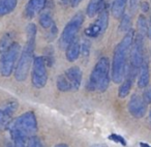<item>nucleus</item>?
Here are the masks:
<instances>
[{"mask_svg": "<svg viewBox=\"0 0 151 147\" xmlns=\"http://www.w3.org/2000/svg\"><path fill=\"white\" fill-rule=\"evenodd\" d=\"M27 40L26 45L20 55L18 64L15 68V78L19 82H23L27 79L29 75L31 65H33V54L35 49V38H36V26L35 24H28L27 29Z\"/></svg>", "mask_w": 151, "mask_h": 147, "instance_id": "nucleus-1", "label": "nucleus"}, {"mask_svg": "<svg viewBox=\"0 0 151 147\" xmlns=\"http://www.w3.org/2000/svg\"><path fill=\"white\" fill-rule=\"evenodd\" d=\"M134 37V31L130 29L114 50L113 62H112V80L116 84L123 82V79L125 78L126 68H127L126 65L127 54L132 48Z\"/></svg>", "mask_w": 151, "mask_h": 147, "instance_id": "nucleus-2", "label": "nucleus"}, {"mask_svg": "<svg viewBox=\"0 0 151 147\" xmlns=\"http://www.w3.org/2000/svg\"><path fill=\"white\" fill-rule=\"evenodd\" d=\"M12 139H23L27 141L35 137L37 132V120L35 114L32 111H28L12 120L7 126Z\"/></svg>", "mask_w": 151, "mask_h": 147, "instance_id": "nucleus-3", "label": "nucleus"}, {"mask_svg": "<svg viewBox=\"0 0 151 147\" xmlns=\"http://www.w3.org/2000/svg\"><path fill=\"white\" fill-rule=\"evenodd\" d=\"M110 84V61L107 57H101L93 67L87 83L89 91L104 92Z\"/></svg>", "mask_w": 151, "mask_h": 147, "instance_id": "nucleus-4", "label": "nucleus"}, {"mask_svg": "<svg viewBox=\"0 0 151 147\" xmlns=\"http://www.w3.org/2000/svg\"><path fill=\"white\" fill-rule=\"evenodd\" d=\"M84 14L80 12V13L76 14L66 24L60 38H59V46L62 50L67 49V47L77 38V34L79 33L80 28L84 23Z\"/></svg>", "mask_w": 151, "mask_h": 147, "instance_id": "nucleus-5", "label": "nucleus"}, {"mask_svg": "<svg viewBox=\"0 0 151 147\" xmlns=\"http://www.w3.org/2000/svg\"><path fill=\"white\" fill-rule=\"evenodd\" d=\"M21 47L18 43H13L7 50L2 52L0 57V75L3 77H9L15 71V64L20 55Z\"/></svg>", "mask_w": 151, "mask_h": 147, "instance_id": "nucleus-6", "label": "nucleus"}, {"mask_svg": "<svg viewBox=\"0 0 151 147\" xmlns=\"http://www.w3.org/2000/svg\"><path fill=\"white\" fill-rule=\"evenodd\" d=\"M48 82V71L44 57L37 56L34 58L31 73V83L35 88L42 89Z\"/></svg>", "mask_w": 151, "mask_h": 147, "instance_id": "nucleus-7", "label": "nucleus"}, {"mask_svg": "<svg viewBox=\"0 0 151 147\" xmlns=\"http://www.w3.org/2000/svg\"><path fill=\"white\" fill-rule=\"evenodd\" d=\"M144 62L143 58V36L138 34L134 38L132 48H130V61L128 67L139 71V68Z\"/></svg>", "mask_w": 151, "mask_h": 147, "instance_id": "nucleus-8", "label": "nucleus"}, {"mask_svg": "<svg viewBox=\"0 0 151 147\" xmlns=\"http://www.w3.org/2000/svg\"><path fill=\"white\" fill-rule=\"evenodd\" d=\"M128 111L134 118H143L147 112V104L142 97L134 93L128 102Z\"/></svg>", "mask_w": 151, "mask_h": 147, "instance_id": "nucleus-9", "label": "nucleus"}, {"mask_svg": "<svg viewBox=\"0 0 151 147\" xmlns=\"http://www.w3.org/2000/svg\"><path fill=\"white\" fill-rule=\"evenodd\" d=\"M18 109V102L9 101L6 102L0 108V130L7 128L12 122V117L16 110Z\"/></svg>", "mask_w": 151, "mask_h": 147, "instance_id": "nucleus-10", "label": "nucleus"}, {"mask_svg": "<svg viewBox=\"0 0 151 147\" xmlns=\"http://www.w3.org/2000/svg\"><path fill=\"white\" fill-rule=\"evenodd\" d=\"M69 85H70L71 91H77L81 86L82 83L83 74L79 66H71L64 73Z\"/></svg>", "mask_w": 151, "mask_h": 147, "instance_id": "nucleus-11", "label": "nucleus"}, {"mask_svg": "<svg viewBox=\"0 0 151 147\" xmlns=\"http://www.w3.org/2000/svg\"><path fill=\"white\" fill-rule=\"evenodd\" d=\"M46 4L47 0H29L25 9V14L27 18L32 19L33 17H35V15H37L45 9Z\"/></svg>", "mask_w": 151, "mask_h": 147, "instance_id": "nucleus-12", "label": "nucleus"}, {"mask_svg": "<svg viewBox=\"0 0 151 147\" xmlns=\"http://www.w3.org/2000/svg\"><path fill=\"white\" fill-rule=\"evenodd\" d=\"M150 81V71H149L148 63L146 61L142 63L139 68V78H138V86L140 88H145L148 86Z\"/></svg>", "mask_w": 151, "mask_h": 147, "instance_id": "nucleus-13", "label": "nucleus"}, {"mask_svg": "<svg viewBox=\"0 0 151 147\" xmlns=\"http://www.w3.org/2000/svg\"><path fill=\"white\" fill-rule=\"evenodd\" d=\"M66 59L69 62H73L79 58L81 54V43L78 38H76L66 49Z\"/></svg>", "mask_w": 151, "mask_h": 147, "instance_id": "nucleus-14", "label": "nucleus"}, {"mask_svg": "<svg viewBox=\"0 0 151 147\" xmlns=\"http://www.w3.org/2000/svg\"><path fill=\"white\" fill-rule=\"evenodd\" d=\"M106 9V0H90L87 5L86 14L88 17L92 18Z\"/></svg>", "mask_w": 151, "mask_h": 147, "instance_id": "nucleus-15", "label": "nucleus"}, {"mask_svg": "<svg viewBox=\"0 0 151 147\" xmlns=\"http://www.w3.org/2000/svg\"><path fill=\"white\" fill-rule=\"evenodd\" d=\"M126 2H127V0H114L111 12L115 19H120V18L123 17Z\"/></svg>", "mask_w": 151, "mask_h": 147, "instance_id": "nucleus-16", "label": "nucleus"}, {"mask_svg": "<svg viewBox=\"0 0 151 147\" xmlns=\"http://www.w3.org/2000/svg\"><path fill=\"white\" fill-rule=\"evenodd\" d=\"M18 0H0V17L11 14L17 6Z\"/></svg>", "mask_w": 151, "mask_h": 147, "instance_id": "nucleus-17", "label": "nucleus"}, {"mask_svg": "<svg viewBox=\"0 0 151 147\" xmlns=\"http://www.w3.org/2000/svg\"><path fill=\"white\" fill-rule=\"evenodd\" d=\"M94 23L99 27L101 33V34L105 33V31L108 28V25H109V12H108L107 9H105L104 11H101L99 13V18H97V20Z\"/></svg>", "mask_w": 151, "mask_h": 147, "instance_id": "nucleus-18", "label": "nucleus"}, {"mask_svg": "<svg viewBox=\"0 0 151 147\" xmlns=\"http://www.w3.org/2000/svg\"><path fill=\"white\" fill-rule=\"evenodd\" d=\"M132 83H134V80L130 78H127L125 77L124 78V81L121 83L120 85L119 89H118V97L120 99H124L126 97L130 92V89H132Z\"/></svg>", "mask_w": 151, "mask_h": 147, "instance_id": "nucleus-19", "label": "nucleus"}, {"mask_svg": "<svg viewBox=\"0 0 151 147\" xmlns=\"http://www.w3.org/2000/svg\"><path fill=\"white\" fill-rule=\"evenodd\" d=\"M56 85H57V88H58L60 91H62V92H66V91H71L70 85H69L68 81H67V79H66V77H65L64 74L60 75V76H59L58 78H57Z\"/></svg>", "mask_w": 151, "mask_h": 147, "instance_id": "nucleus-20", "label": "nucleus"}, {"mask_svg": "<svg viewBox=\"0 0 151 147\" xmlns=\"http://www.w3.org/2000/svg\"><path fill=\"white\" fill-rule=\"evenodd\" d=\"M40 24L45 29H50L52 25L54 24L52 19V16L50 13H42L40 17Z\"/></svg>", "mask_w": 151, "mask_h": 147, "instance_id": "nucleus-21", "label": "nucleus"}, {"mask_svg": "<svg viewBox=\"0 0 151 147\" xmlns=\"http://www.w3.org/2000/svg\"><path fill=\"white\" fill-rule=\"evenodd\" d=\"M138 28H139V34L144 36L148 32V23L146 21V18L144 16H140L138 19Z\"/></svg>", "mask_w": 151, "mask_h": 147, "instance_id": "nucleus-22", "label": "nucleus"}, {"mask_svg": "<svg viewBox=\"0 0 151 147\" xmlns=\"http://www.w3.org/2000/svg\"><path fill=\"white\" fill-rule=\"evenodd\" d=\"M84 32L87 36H89V37H96V36H99V35H101V29H99V27L95 23H93L92 25L87 27Z\"/></svg>", "mask_w": 151, "mask_h": 147, "instance_id": "nucleus-23", "label": "nucleus"}, {"mask_svg": "<svg viewBox=\"0 0 151 147\" xmlns=\"http://www.w3.org/2000/svg\"><path fill=\"white\" fill-rule=\"evenodd\" d=\"M45 62L48 66H52L54 63V51H53L52 47H48L45 50V55H44Z\"/></svg>", "mask_w": 151, "mask_h": 147, "instance_id": "nucleus-24", "label": "nucleus"}, {"mask_svg": "<svg viewBox=\"0 0 151 147\" xmlns=\"http://www.w3.org/2000/svg\"><path fill=\"white\" fill-rule=\"evenodd\" d=\"M120 31H129L130 30V17L128 15H123L119 26Z\"/></svg>", "mask_w": 151, "mask_h": 147, "instance_id": "nucleus-25", "label": "nucleus"}, {"mask_svg": "<svg viewBox=\"0 0 151 147\" xmlns=\"http://www.w3.org/2000/svg\"><path fill=\"white\" fill-rule=\"evenodd\" d=\"M12 44H13L12 43V36L9 34H5L1 40V43H0V49L2 52H4L5 50H7L12 46Z\"/></svg>", "mask_w": 151, "mask_h": 147, "instance_id": "nucleus-26", "label": "nucleus"}, {"mask_svg": "<svg viewBox=\"0 0 151 147\" xmlns=\"http://www.w3.org/2000/svg\"><path fill=\"white\" fill-rule=\"evenodd\" d=\"M90 53V43L88 40H83L81 45V54L82 56L87 57Z\"/></svg>", "mask_w": 151, "mask_h": 147, "instance_id": "nucleus-27", "label": "nucleus"}, {"mask_svg": "<svg viewBox=\"0 0 151 147\" xmlns=\"http://www.w3.org/2000/svg\"><path fill=\"white\" fill-rule=\"evenodd\" d=\"M109 139L112 141H114V142H116V143H119V144H121L122 146H126V141L124 140L123 137L120 136V135L112 134V135H110Z\"/></svg>", "mask_w": 151, "mask_h": 147, "instance_id": "nucleus-28", "label": "nucleus"}, {"mask_svg": "<svg viewBox=\"0 0 151 147\" xmlns=\"http://www.w3.org/2000/svg\"><path fill=\"white\" fill-rule=\"evenodd\" d=\"M27 147H44L42 141L37 138V137H33L28 141Z\"/></svg>", "mask_w": 151, "mask_h": 147, "instance_id": "nucleus-29", "label": "nucleus"}, {"mask_svg": "<svg viewBox=\"0 0 151 147\" xmlns=\"http://www.w3.org/2000/svg\"><path fill=\"white\" fill-rule=\"evenodd\" d=\"M57 31H58V29H57L56 25H55V23L52 25V27L49 29V34H48V40H53L55 37H56L57 35Z\"/></svg>", "mask_w": 151, "mask_h": 147, "instance_id": "nucleus-30", "label": "nucleus"}, {"mask_svg": "<svg viewBox=\"0 0 151 147\" xmlns=\"http://www.w3.org/2000/svg\"><path fill=\"white\" fill-rule=\"evenodd\" d=\"M140 2L141 0H129V9L132 13H136L140 6Z\"/></svg>", "mask_w": 151, "mask_h": 147, "instance_id": "nucleus-31", "label": "nucleus"}, {"mask_svg": "<svg viewBox=\"0 0 151 147\" xmlns=\"http://www.w3.org/2000/svg\"><path fill=\"white\" fill-rule=\"evenodd\" d=\"M13 147H26V141L23 139H13Z\"/></svg>", "mask_w": 151, "mask_h": 147, "instance_id": "nucleus-32", "label": "nucleus"}, {"mask_svg": "<svg viewBox=\"0 0 151 147\" xmlns=\"http://www.w3.org/2000/svg\"><path fill=\"white\" fill-rule=\"evenodd\" d=\"M142 97L147 105H148V104H151V89H147V90L143 93Z\"/></svg>", "mask_w": 151, "mask_h": 147, "instance_id": "nucleus-33", "label": "nucleus"}, {"mask_svg": "<svg viewBox=\"0 0 151 147\" xmlns=\"http://www.w3.org/2000/svg\"><path fill=\"white\" fill-rule=\"evenodd\" d=\"M148 9H149L148 3H147V2H143L142 3V11L143 12H147V11H148Z\"/></svg>", "mask_w": 151, "mask_h": 147, "instance_id": "nucleus-34", "label": "nucleus"}, {"mask_svg": "<svg viewBox=\"0 0 151 147\" xmlns=\"http://www.w3.org/2000/svg\"><path fill=\"white\" fill-rule=\"evenodd\" d=\"M82 0H71V5L73 6H77V5H79V3L81 2Z\"/></svg>", "mask_w": 151, "mask_h": 147, "instance_id": "nucleus-35", "label": "nucleus"}, {"mask_svg": "<svg viewBox=\"0 0 151 147\" xmlns=\"http://www.w3.org/2000/svg\"><path fill=\"white\" fill-rule=\"evenodd\" d=\"M147 35L149 36V38H151V21L148 24V32H147Z\"/></svg>", "mask_w": 151, "mask_h": 147, "instance_id": "nucleus-36", "label": "nucleus"}, {"mask_svg": "<svg viewBox=\"0 0 151 147\" xmlns=\"http://www.w3.org/2000/svg\"><path fill=\"white\" fill-rule=\"evenodd\" d=\"M54 147H68V146H67V144H65V143H59V144L55 145Z\"/></svg>", "mask_w": 151, "mask_h": 147, "instance_id": "nucleus-37", "label": "nucleus"}, {"mask_svg": "<svg viewBox=\"0 0 151 147\" xmlns=\"http://www.w3.org/2000/svg\"><path fill=\"white\" fill-rule=\"evenodd\" d=\"M91 147H108L106 144H94V145H92Z\"/></svg>", "mask_w": 151, "mask_h": 147, "instance_id": "nucleus-38", "label": "nucleus"}, {"mask_svg": "<svg viewBox=\"0 0 151 147\" xmlns=\"http://www.w3.org/2000/svg\"><path fill=\"white\" fill-rule=\"evenodd\" d=\"M140 147H151L149 144H147V143H140Z\"/></svg>", "mask_w": 151, "mask_h": 147, "instance_id": "nucleus-39", "label": "nucleus"}, {"mask_svg": "<svg viewBox=\"0 0 151 147\" xmlns=\"http://www.w3.org/2000/svg\"><path fill=\"white\" fill-rule=\"evenodd\" d=\"M3 147H13V144L12 143H5Z\"/></svg>", "mask_w": 151, "mask_h": 147, "instance_id": "nucleus-40", "label": "nucleus"}, {"mask_svg": "<svg viewBox=\"0 0 151 147\" xmlns=\"http://www.w3.org/2000/svg\"><path fill=\"white\" fill-rule=\"evenodd\" d=\"M150 120H151V111H150Z\"/></svg>", "mask_w": 151, "mask_h": 147, "instance_id": "nucleus-41", "label": "nucleus"}]
</instances>
